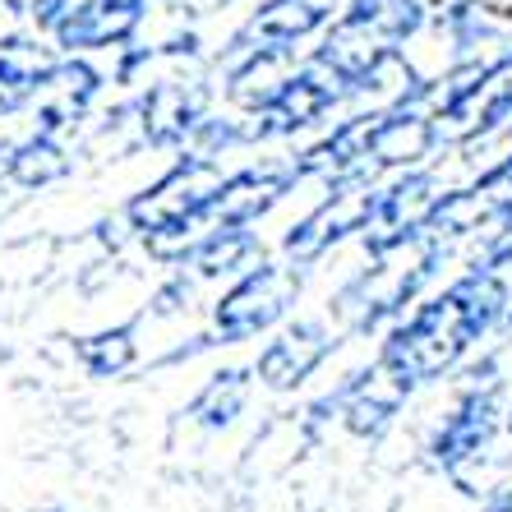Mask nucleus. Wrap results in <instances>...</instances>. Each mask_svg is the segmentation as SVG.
I'll return each instance as SVG.
<instances>
[{
  "label": "nucleus",
  "mask_w": 512,
  "mask_h": 512,
  "mask_svg": "<svg viewBox=\"0 0 512 512\" xmlns=\"http://www.w3.org/2000/svg\"><path fill=\"white\" fill-rule=\"evenodd\" d=\"M208 116V84L203 79H157L148 93L139 97V125L143 139L157 148H176V143L194 139L199 120Z\"/></svg>",
  "instance_id": "obj_14"
},
{
  "label": "nucleus",
  "mask_w": 512,
  "mask_h": 512,
  "mask_svg": "<svg viewBox=\"0 0 512 512\" xmlns=\"http://www.w3.org/2000/svg\"><path fill=\"white\" fill-rule=\"evenodd\" d=\"M439 199H443V185L425 167L397 171L393 180H383L379 213H374V227L365 231V254H388L420 240L434 208H439Z\"/></svg>",
  "instance_id": "obj_10"
},
{
  "label": "nucleus",
  "mask_w": 512,
  "mask_h": 512,
  "mask_svg": "<svg viewBox=\"0 0 512 512\" xmlns=\"http://www.w3.org/2000/svg\"><path fill=\"white\" fill-rule=\"evenodd\" d=\"M499 333H512V300H508V319H503V328Z\"/></svg>",
  "instance_id": "obj_26"
},
{
  "label": "nucleus",
  "mask_w": 512,
  "mask_h": 512,
  "mask_svg": "<svg viewBox=\"0 0 512 512\" xmlns=\"http://www.w3.org/2000/svg\"><path fill=\"white\" fill-rule=\"evenodd\" d=\"M512 282L508 273H485V268H466L457 282L411 305V314L388 328L379 346V360L397 370L406 383H443L462 370L471 351L485 337H494L508 319Z\"/></svg>",
  "instance_id": "obj_1"
},
{
  "label": "nucleus",
  "mask_w": 512,
  "mask_h": 512,
  "mask_svg": "<svg viewBox=\"0 0 512 512\" xmlns=\"http://www.w3.org/2000/svg\"><path fill=\"white\" fill-rule=\"evenodd\" d=\"M466 268H485V273H512V213L499 217L489 231L476 236V254Z\"/></svg>",
  "instance_id": "obj_23"
},
{
  "label": "nucleus",
  "mask_w": 512,
  "mask_h": 512,
  "mask_svg": "<svg viewBox=\"0 0 512 512\" xmlns=\"http://www.w3.org/2000/svg\"><path fill=\"white\" fill-rule=\"evenodd\" d=\"M383 199V180H333L328 194L282 236V254L296 268H310L323 254H333L351 236H365L374 227Z\"/></svg>",
  "instance_id": "obj_7"
},
{
  "label": "nucleus",
  "mask_w": 512,
  "mask_h": 512,
  "mask_svg": "<svg viewBox=\"0 0 512 512\" xmlns=\"http://www.w3.org/2000/svg\"><path fill=\"white\" fill-rule=\"evenodd\" d=\"M443 148L439 120L425 102H383L370 111H351L319 143L296 153L305 180H383L397 171L425 167Z\"/></svg>",
  "instance_id": "obj_2"
},
{
  "label": "nucleus",
  "mask_w": 512,
  "mask_h": 512,
  "mask_svg": "<svg viewBox=\"0 0 512 512\" xmlns=\"http://www.w3.org/2000/svg\"><path fill=\"white\" fill-rule=\"evenodd\" d=\"M457 148H466V153H480V148H485L489 162L512 153V74H503L499 84L489 88V97L476 107V116H471V125H466Z\"/></svg>",
  "instance_id": "obj_19"
},
{
  "label": "nucleus",
  "mask_w": 512,
  "mask_h": 512,
  "mask_svg": "<svg viewBox=\"0 0 512 512\" xmlns=\"http://www.w3.org/2000/svg\"><path fill=\"white\" fill-rule=\"evenodd\" d=\"M97 97V70L84 60H51V70L42 74V84L33 93L37 107V130L42 134H60L70 130L74 120L88 111V102Z\"/></svg>",
  "instance_id": "obj_16"
},
{
  "label": "nucleus",
  "mask_w": 512,
  "mask_h": 512,
  "mask_svg": "<svg viewBox=\"0 0 512 512\" xmlns=\"http://www.w3.org/2000/svg\"><path fill=\"white\" fill-rule=\"evenodd\" d=\"M346 0H259V10L236 28V37L227 42L231 51L245 47H277V51H296L300 42L319 37L323 28L337 19Z\"/></svg>",
  "instance_id": "obj_13"
},
{
  "label": "nucleus",
  "mask_w": 512,
  "mask_h": 512,
  "mask_svg": "<svg viewBox=\"0 0 512 512\" xmlns=\"http://www.w3.org/2000/svg\"><path fill=\"white\" fill-rule=\"evenodd\" d=\"M342 102H346V88L337 84V74H328L323 65H314V60L291 65L282 88L250 116L254 125H245V139L259 143V139H291V134H305V130H314V125H323Z\"/></svg>",
  "instance_id": "obj_9"
},
{
  "label": "nucleus",
  "mask_w": 512,
  "mask_h": 512,
  "mask_svg": "<svg viewBox=\"0 0 512 512\" xmlns=\"http://www.w3.org/2000/svg\"><path fill=\"white\" fill-rule=\"evenodd\" d=\"M222 167H217L208 153H190L180 157L167 176L157 180L153 190H143L130 203V222L143 231L148 240H199L208 231V213H213V199L222 190Z\"/></svg>",
  "instance_id": "obj_6"
},
{
  "label": "nucleus",
  "mask_w": 512,
  "mask_h": 512,
  "mask_svg": "<svg viewBox=\"0 0 512 512\" xmlns=\"http://www.w3.org/2000/svg\"><path fill=\"white\" fill-rule=\"evenodd\" d=\"M300 185V167L296 157H268V162H254V167L236 171V176L222 180V190L213 199V213H208V231L213 227H250L263 213H273L277 203Z\"/></svg>",
  "instance_id": "obj_11"
},
{
  "label": "nucleus",
  "mask_w": 512,
  "mask_h": 512,
  "mask_svg": "<svg viewBox=\"0 0 512 512\" xmlns=\"http://www.w3.org/2000/svg\"><path fill=\"white\" fill-rule=\"evenodd\" d=\"M337 351V333L323 319H296L286 323L282 333L259 351L254 374L259 383H268L273 393H291L300 383H310L323 370V360Z\"/></svg>",
  "instance_id": "obj_12"
},
{
  "label": "nucleus",
  "mask_w": 512,
  "mask_h": 512,
  "mask_svg": "<svg viewBox=\"0 0 512 512\" xmlns=\"http://www.w3.org/2000/svg\"><path fill=\"white\" fill-rule=\"evenodd\" d=\"M245 397H250V370H222L194 397L190 416L199 420L203 429H227L231 420L245 411Z\"/></svg>",
  "instance_id": "obj_20"
},
{
  "label": "nucleus",
  "mask_w": 512,
  "mask_h": 512,
  "mask_svg": "<svg viewBox=\"0 0 512 512\" xmlns=\"http://www.w3.org/2000/svg\"><path fill=\"white\" fill-rule=\"evenodd\" d=\"M503 429H508V439H512V406L503 411Z\"/></svg>",
  "instance_id": "obj_25"
},
{
  "label": "nucleus",
  "mask_w": 512,
  "mask_h": 512,
  "mask_svg": "<svg viewBox=\"0 0 512 512\" xmlns=\"http://www.w3.org/2000/svg\"><path fill=\"white\" fill-rule=\"evenodd\" d=\"M489 512H512V485L503 489V494H499V499H494V503H489Z\"/></svg>",
  "instance_id": "obj_24"
},
{
  "label": "nucleus",
  "mask_w": 512,
  "mask_h": 512,
  "mask_svg": "<svg viewBox=\"0 0 512 512\" xmlns=\"http://www.w3.org/2000/svg\"><path fill=\"white\" fill-rule=\"evenodd\" d=\"M448 254H453V245H443V240L429 236V231L420 240H411V245H402V250L370 254V268H360V273L337 291L333 314L351 333L393 328V323L425 296V286L439 277Z\"/></svg>",
  "instance_id": "obj_3"
},
{
  "label": "nucleus",
  "mask_w": 512,
  "mask_h": 512,
  "mask_svg": "<svg viewBox=\"0 0 512 512\" xmlns=\"http://www.w3.org/2000/svg\"><path fill=\"white\" fill-rule=\"evenodd\" d=\"M300 300V268L291 259L268 263L259 259L250 273H240L236 286L217 300V337L222 342H250V337L268 333Z\"/></svg>",
  "instance_id": "obj_8"
},
{
  "label": "nucleus",
  "mask_w": 512,
  "mask_h": 512,
  "mask_svg": "<svg viewBox=\"0 0 512 512\" xmlns=\"http://www.w3.org/2000/svg\"><path fill=\"white\" fill-rule=\"evenodd\" d=\"M47 70H51V56L42 42L5 37L0 42V116H14L19 107H28Z\"/></svg>",
  "instance_id": "obj_18"
},
{
  "label": "nucleus",
  "mask_w": 512,
  "mask_h": 512,
  "mask_svg": "<svg viewBox=\"0 0 512 512\" xmlns=\"http://www.w3.org/2000/svg\"><path fill=\"white\" fill-rule=\"evenodd\" d=\"M79 356L93 374H120L125 365L134 360V342H130V328H116V333H102V337H88L79 342Z\"/></svg>",
  "instance_id": "obj_22"
},
{
  "label": "nucleus",
  "mask_w": 512,
  "mask_h": 512,
  "mask_svg": "<svg viewBox=\"0 0 512 512\" xmlns=\"http://www.w3.org/2000/svg\"><path fill=\"white\" fill-rule=\"evenodd\" d=\"M180 259H190L199 277H240L263 259V240L250 227H213L199 240H190V250Z\"/></svg>",
  "instance_id": "obj_17"
},
{
  "label": "nucleus",
  "mask_w": 512,
  "mask_h": 512,
  "mask_svg": "<svg viewBox=\"0 0 512 512\" xmlns=\"http://www.w3.org/2000/svg\"><path fill=\"white\" fill-rule=\"evenodd\" d=\"M425 24V0H346L333 24L319 33V47L310 51V60L328 74H337V84L346 88V102H351V88L388 51H402Z\"/></svg>",
  "instance_id": "obj_4"
},
{
  "label": "nucleus",
  "mask_w": 512,
  "mask_h": 512,
  "mask_svg": "<svg viewBox=\"0 0 512 512\" xmlns=\"http://www.w3.org/2000/svg\"><path fill=\"white\" fill-rule=\"evenodd\" d=\"M457 397L429 434V462L457 476L489 453V443L503 425V360L485 356L480 365H462Z\"/></svg>",
  "instance_id": "obj_5"
},
{
  "label": "nucleus",
  "mask_w": 512,
  "mask_h": 512,
  "mask_svg": "<svg viewBox=\"0 0 512 512\" xmlns=\"http://www.w3.org/2000/svg\"><path fill=\"white\" fill-rule=\"evenodd\" d=\"M65 171H70V162H65V153L51 143V134H37L10 162V176L19 180V185H47V180L65 176Z\"/></svg>",
  "instance_id": "obj_21"
},
{
  "label": "nucleus",
  "mask_w": 512,
  "mask_h": 512,
  "mask_svg": "<svg viewBox=\"0 0 512 512\" xmlns=\"http://www.w3.org/2000/svg\"><path fill=\"white\" fill-rule=\"evenodd\" d=\"M143 24L139 5H120V0H84L60 19L51 33L65 51H102V47H125Z\"/></svg>",
  "instance_id": "obj_15"
}]
</instances>
